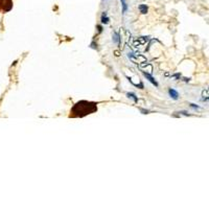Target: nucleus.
Wrapping results in <instances>:
<instances>
[{"label": "nucleus", "mask_w": 209, "mask_h": 209, "mask_svg": "<svg viewBox=\"0 0 209 209\" xmlns=\"http://www.w3.org/2000/svg\"><path fill=\"white\" fill-rule=\"evenodd\" d=\"M96 111H97L96 103H92L88 100H80L72 107L70 116L74 117V118H78V117L82 118V117L90 115Z\"/></svg>", "instance_id": "nucleus-1"}, {"label": "nucleus", "mask_w": 209, "mask_h": 209, "mask_svg": "<svg viewBox=\"0 0 209 209\" xmlns=\"http://www.w3.org/2000/svg\"><path fill=\"white\" fill-rule=\"evenodd\" d=\"M13 7V2L12 0H0V10L4 12L11 11Z\"/></svg>", "instance_id": "nucleus-2"}, {"label": "nucleus", "mask_w": 209, "mask_h": 209, "mask_svg": "<svg viewBox=\"0 0 209 209\" xmlns=\"http://www.w3.org/2000/svg\"><path fill=\"white\" fill-rule=\"evenodd\" d=\"M168 94H170V96L173 99H175V100H177L179 98V93H178V91H176L175 89H168Z\"/></svg>", "instance_id": "nucleus-3"}, {"label": "nucleus", "mask_w": 209, "mask_h": 209, "mask_svg": "<svg viewBox=\"0 0 209 209\" xmlns=\"http://www.w3.org/2000/svg\"><path fill=\"white\" fill-rule=\"evenodd\" d=\"M143 75H144L145 78H146V80H148V82L150 83H152L154 85V86H156V87H158V83L156 82V80L153 78V76H150V74H148V73H145V72H143Z\"/></svg>", "instance_id": "nucleus-4"}, {"label": "nucleus", "mask_w": 209, "mask_h": 209, "mask_svg": "<svg viewBox=\"0 0 209 209\" xmlns=\"http://www.w3.org/2000/svg\"><path fill=\"white\" fill-rule=\"evenodd\" d=\"M120 2H121V6H123V14L125 15L128 12V3H127V0H120Z\"/></svg>", "instance_id": "nucleus-5"}, {"label": "nucleus", "mask_w": 209, "mask_h": 209, "mask_svg": "<svg viewBox=\"0 0 209 209\" xmlns=\"http://www.w3.org/2000/svg\"><path fill=\"white\" fill-rule=\"evenodd\" d=\"M109 21H110V19L107 16V13H103V15H101V23L103 24H108Z\"/></svg>", "instance_id": "nucleus-6"}, {"label": "nucleus", "mask_w": 209, "mask_h": 209, "mask_svg": "<svg viewBox=\"0 0 209 209\" xmlns=\"http://www.w3.org/2000/svg\"><path fill=\"white\" fill-rule=\"evenodd\" d=\"M113 42L117 43L118 45L120 44V36H119V33H114V35H113Z\"/></svg>", "instance_id": "nucleus-7"}, {"label": "nucleus", "mask_w": 209, "mask_h": 209, "mask_svg": "<svg viewBox=\"0 0 209 209\" xmlns=\"http://www.w3.org/2000/svg\"><path fill=\"white\" fill-rule=\"evenodd\" d=\"M139 11H140V13H141V14H146V13H148V6L145 5V4H140L139 5Z\"/></svg>", "instance_id": "nucleus-8"}, {"label": "nucleus", "mask_w": 209, "mask_h": 209, "mask_svg": "<svg viewBox=\"0 0 209 209\" xmlns=\"http://www.w3.org/2000/svg\"><path fill=\"white\" fill-rule=\"evenodd\" d=\"M127 95H128V97H130V98H133V99H134V101H135V103H137V101H138V98L136 97V95L134 94V93H130V92H128V93H127Z\"/></svg>", "instance_id": "nucleus-9"}, {"label": "nucleus", "mask_w": 209, "mask_h": 209, "mask_svg": "<svg viewBox=\"0 0 209 209\" xmlns=\"http://www.w3.org/2000/svg\"><path fill=\"white\" fill-rule=\"evenodd\" d=\"M190 108H192L193 110H199V109H201V107L197 106V105H195V103H190Z\"/></svg>", "instance_id": "nucleus-10"}, {"label": "nucleus", "mask_w": 209, "mask_h": 209, "mask_svg": "<svg viewBox=\"0 0 209 209\" xmlns=\"http://www.w3.org/2000/svg\"><path fill=\"white\" fill-rule=\"evenodd\" d=\"M202 100H205V101H209V96H207V97H205V98H202Z\"/></svg>", "instance_id": "nucleus-11"}]
</instances>
